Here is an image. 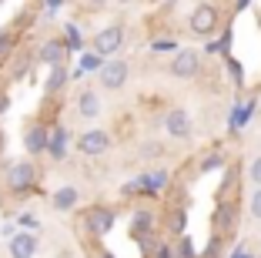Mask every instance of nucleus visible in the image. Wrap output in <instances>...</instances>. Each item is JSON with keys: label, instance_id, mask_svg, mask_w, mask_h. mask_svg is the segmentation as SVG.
I'll return each mask as SVG.
<instances>
[{"label": "nucleus", "instance_id": "f257e3e1", "mask_svg": "<svg viewBox=\"0 0 261 258\" xmlns=\"http://www.w3.org/2000/svg\"><path fill=\"white\" fill-rule=\"evenodd\" d=\"M37 178H40V171H37V165H34L31 158H17V161H10V165L4 168V184H7V191L14 198L31 195V191L37 188Z\"/></svg>", "mask_w": 261, "mask_h": 258}, {"label": "nucleus", "instance_id": "f03ea898", "mask_svg": "<svg viewBox=\"0 0 261 258\" xmlns=\"http://www.w3.org/2000/svg\"><path fill=\"white\" fill-rule=\"evenodd\" d=\"M171 184V171L168 168H151V171H144V175H138L134 181L124 184V195H144V198H154L161 195V191H168Z\"/></svg>", "mask_w": 261, "mask_h": 258}, {"label": "nucleus", "instance_id": "7ed1b4c3", "mask_svg": "<svg viewBox=\"0 0 261 258\" xmlns=\"http://www.w3.org/2000/svg\"><path fill=\"white\" fill-rule=\"evenodd\" d=\"M121 47H124V27L121 24H111V27H104V31L94 34V54H97L100 61L111 57V54H117Z\"/></svg>", "mask_w": 261, "mask_h": 258}, {"label": "nucleus", "instance_id": "20e7f679", "mask_svg": "<svg viewBox=\"0 0 261 258\" xmlns=\"http://www.w3.org/2000/svg\"><path fill=\"white\" fill-rule=\"evenodd\" d=\"M130 77V64L127 61H104V67L97 71V81L104 91H121Z\"/></svg>", "mask_w": 261, "mask_h": 258}, {"label": "nucleus", "instance_id": "39448f33", "mask_svg": "<svg viewBox=\"0 0 261 258\" xmlns=\"http://www.w3.org/2000/svg\"><path fill=\"white\" fill-rule=\"evenodd\" d=\"M218 24H221V17H218L215 7H207V4L194 7V14L188 17V27H191L194 37H211V34L218 31Z\"/></svg>", "mask_w": 261, "mask_h": 258}, {"label": "nucleus", "instance_id": "423d86ee", "mask_svg": "<svg viewBox=\"0 0 261 258\" xmlns=\"http://www.w3.org/2000/svg\"><path fill=\"white\" fill-rule=\"evenodd\" d=\"M168 71H171V77L191 81V77H198V74H201V54H198V51H191V47H185V51H177Z\"/></svg>", "mask_w": 261, "mask_h": 258}, {"label": "nucleus", "instance_id": "0eeeda50", "mask_svg": "<svg viewBox=\"0 0 261 258\" xmlns=\"http://www.w3.org/2000/svg\"><path fill=\"white\" fill-rule=\"evenodd\" d=\"M81 218H84L87 235H97V238L108 235L111 228H114V212H111V208H104V205H91L84 215H81Z\"/></svg>", "mask_w": 261, "mask_h": 258}, {"label": "nucleus", "instance_id": "6e6552de", "mask_svg": "<svg viewBox=\"0 0 261 258\" xmlns=\"http://www.w3.org/2000/svg\"><path fill=\"white\" fill-rule=\"evenodd\" d=\"M164 131H168L171 137H177V141H188V137L194 134L191 114H188L185 107H171V111L164 114Z\"/></svg>", "mask_w": 261, "mask_h": 258}, {"label": "nucleus", "instance_id": "1a4fd4ad", "mask_svg": "<svg viewBox=\"0 0 261 258\" xmlns=\"http://www.w3.org/2000/svg\"><path fill=\"white\" fill-rule=\"evenodd\" d=\"M111 148V134L100 128H91L84 131V134H77V151L84 154V158H97V154H104Z\"/></svg>", "mask_w": 261, "mask_h": 258}, {"label": "nucleus", "instance_id": "9d476101", "mask_svg": "<svg viewBox=\"0 0 261 258\" xmlns=\"http://www.w3.org/2000/svg\"><path fill=\"white\" fill-rule=\"evenodd\" d=\"M47 134H50V131H47L40 121H31L27 128H23V151L31 154V158L47 154Z\"/></svg>", "mask_w": 261, "mask_h": 258}, {"label": "nucleus", "instance_id": "9b49d317", "mask_svg": "<svg viewBox=\"0 0 261 258\" xmlns=\"http://www.w3.org/2000/svg\"><path fill=\"white\" fill-rule=\"evenodd\" d=\"M37 248H40V242H37L34 231H17V235L7 242L10 258H34V255H37Z\"/></svg>", "mask_w": 261, "mask_h": 258}, {"label": "nucleus", "instance_id": "f8f14e48", "mask_svg": "<svg viewBox=\"0 0 261 258\" xmlns=\"http://www.w3.org/2000/svg\"><path fill=\"white\" fill-rule=\"evenodd\" d=\"M37 61L44 64V67H57V64H64V61H67V44H64V40H57V37L44 40V44H40V51H37Z\"/></svg>", "mask_w": 261, "mask_h": 258}, {"label": "nucleus", "instance_id": "ddd939ff", "mask_svg": "<svg viewBox=\"0 0 261 258\" xmlns=\"http://www.w3.org/2000/svg\"><path fill=\"white\" fill-rule=\"evenodd\" d=\"M67 145H70V134L64 124H54V131L47 134V154H50V161H64L67 158Z\"/></svg>", "mask_w": 261, "mask_h": 258}, {"label": "nucleus", "instance_id": "4468645a", "mask_svg": "<svg viewBox=\"0 0 261 258\" xmlns=\"http://www.w3.org/2000/svg\"><path fill=\"white\" fill-rule=\"evenodd\" d=\"M77 201H81V191H77V184H64V188H57L54 195H50V208H54V212H61V215L74 212Z\"/></svg>", "mask_w": 261, "mask_h": 258}, {"label": "nucleus", "instance_id": "2eb2a0df", "mask_svg": "<svg viewBox=\"0 0 261 258\" xmlns=\"http://www.w3.org/2000/svg\"><path fill=\"white\" fill-rule=\"evenodd\" d=\"M77 114H81L84 121H94L100 114V94L97 91H81L77 94Z\"/></svg>", "mask_w": 261, "mask_h": 258}, {"label": "nucleus", "instance_id": "dca6fc26", "mask_svg": "<svg viewBox=\"0 0 261 258\" xmlns=\"http://www.w3.org/2000/svg\"><path fill=\"white\" fill-rule=\"evenodd\" d=\"M251 114H254V101H241V104H234L231 114H228V131H241Z\"/></svg>", "mask_w": 261, "mask_h": 258}, {"label": "nucleus", "instance_id": "f3484780", "mask_svg": "<svg viewBox=\"0 0 261 258\" xmlns=\"http://www.w3.org/2000/svg\"><path fill=\"white\" fill-rule=\"evenodd\" d=\"M234 218H238V208H234V201H221L215 212V228H218V235L221 231H228L231 225H234Z\"/></svg>", "mask_w": 261, "mask_h": 258}, {"label": "nucleus", "instance_id": "a211bd4d", "mask_svg": "<svg viewBox=\"0 0 261 258\" xmlns=\"http://www.w3.org/2000/svg\"><path fill=\"white\" fill-rule=\"evenodd\" d=\"M154 225H158V221H154V215L144 212V208H141V212H134V218H130V228H134V235H138L141 242H147V231H154Z\"/></svg>", "mask_w": 261, "mask_h": 258}, {"label": "nucleus", "instance_id": "6ab92c4d", "mask_svg": "<svg viewBox=\"0 0 261 258\" xmlns=\"http://www.w3.org/2000/svg\"><path fill=\"white\" fill-rule=\"evenodd\" d=\"M67 84V64H57V67H50V74H47V94H57Z\"/></svg>", "mask_w": 261, "mask_h": 258}, {"label": "nucleus", "instance_id": "aec40b11", "mask_svg": "<svg viewBox=\"0 0 261 258\" xmlns=\"http://www.w3.org/2000/svg\"><path fill=\"white\" fill-rule=\"evenodd\" d=\"M164 225H168V231L171 235H185V228H188V215H185V208H174V212L168 215V221H164Z\"/></svg>", "mask_w": 261, "mask_h": 258}, {"label": "nucleus", "instance_id": "412c9836", "mask_svg": "<svg viewBox=\"0 0 261 258\" xmlns=\"http://www.w3.org/2000/svg\"><path fill=\"white\" fill-rule=\"evenodd\" d=\"M171 251H174V258H201L198 251H194V245H191V238H188V235L177 238V245H174Z\"/></svg>", "mask_w": 261, "mask_h": 258}, {"label": "nucleus", "instance_id": "4be33fe9", "mask_svg": "<svg viewBox=\"0 0 261 258\" xmlns=\"http://www.w3.org/2000/svg\"><path fill=\"white\" fill-rule=\"evenodd\" d=\"M64 44H67V51H77V47L84 44V40H81V31H77L74 24H67V27H64Z\"/></svg>", "mask_w": 261, "mask_h": 258}, {"label": "nucleus", "instance_id": "5701e85b", "mask_svg": "<svg viewBox=\"0 0 261 258\" xmlns=\"http://www.w3.org/2000/svg\"><path fill=\"white\" fill-rule=\"evenodd\" d=\"M221 251H224V242H221V235H215L207 242V248L201 251V258H221Z\"/></svg>", "mask_w": 261, "mask_h": 258}, {"label": "nucleus", "instance_id": "b1692460", "mask_svg": "<svg viewBox=\"0 0 261 258\" xmlns=\"http://www.w3.org/2000/svg\"><path fill=\"white\" fill-rule=\"evenodd\" d=\"M248 181H251L254 188H261V154H254L251 165H248Z\"/></svg>", "mask_w": 261, "mask_h": 258}, {"label": "nucleus", "instance_id": "393cba45", "mask_svg": "<svg viewBox=\"0 0 261 258\" xmlns=\"http://www.w3.org/2000/svg\"><path fill=\"white\" fill-rule=\"evenodd\" d=\"M248 215H251L254 221H261V188H254L251 198H248Z\"/></svg>", "mask_w": 261, "mask_h": 258}, {"label": "nucleus", "instance_id": "a878e982", "mask_svg": "<svg viewBox=\"0 0 261 258\" xmlns=\"http://www.w3.org/2000/svg\"><path fill=\"white\" fill-rule=\"evenodd\" d=\"M104 67V61H100L97 54H84V57H81V71H100Z\"/></svg>", "mask_w": 261, "mask_h": 258}, {"label": "nucleus", "instance_id": "bb28decb", "mask_svg": "<svg viewBox=\"0 0 261 258\" xmlns=\"http://www.w3.org/2000/svg\"><path fill=\"white\" fill-rule=\"evenodd\" d=\"M221 151H215V154H207L204 161H201V171H215V168H221Z\"/></svg>", "mask_w": 261, "mask_h": 258}, {"label": "nucleus", "instance_id": "cd10ccee", "mask_svg": "<svg viewBox=\"0 0 261 258\" xmlns=\"http://www.w3.org/2000/svg\"><path fill=\"white\" fill-rule=\"evenodd\" d=\"M161 151H164V148L158 145V141H147V145L141 148V158H158V154H161Z\"/></svg>", "mask_w": 261, "mask_h": 258}, {"label": "nucleus", "instance_id": "c85d7f7f", "mask_svg": "<svg viewBox=\"0 0 261 258\" xmlns=\"http://www.w3.org/2000/svg\"><path fill=\"white\" fill-rule=\"evenodd\" d=\"M17 225H23V228H34V225H37V218H34V215H20V218H17Z\"/></svg>", "mask_w": 261, "mask_h": 258}, {"label": "nucleus", "instance_id": "c756f323", "mask_svg": "<svg viewBox=\"0 0 261 258\" xmlns=\"http://www.w3.org/2000/svg\"><path fill=\"white\" fill-rule=\"evenodd\" d=\"M154 51H174V40H154Z\"/></svg>", "mask_w": 261, "mask_h": 258}, {"label": "nucleus", "instance_id": "7c9ffc66", "mask_svg": "<svg viewBox=\"0 0 261 258\" xmlns=\"http://www.w3.org/2000/svg\"><path fill=\"white\" fill-rule=\"evenodd\" d=\"M228 67H231V77H234V81H241V64H238V61H231Z\"/></svg>", "mask_w": 261, "mask_h": 258}, {"label": "nucleus", "instance_id": "2f4dec72", "mask_svg": "<svg viewBox=\"0 0 261 258\" xmlns=\"http://www.w3.org/2000/svg\"><path fill=\"white\" fill-rule=\"evenodd\" d=\"M231 258H251V255H245V245H238V248L231 251Z\"/></svg>", "mask_w": 261, "mask_h": 258}, {"label": "nucleus", "instance_id": "473e14b6", "mask_svg": "<svg viewBox=\"0 0 261 258\" xmlns=\"http://www.w3.org/2000/svg\"><path fill=\"white\" fill-rule=\"evenodd\" d=\"M7 104H10V98H7V94H0V114L7 111Z\"/></svg>", "mask_w": 261, "mask_h": 258}, {"label": "nucleus", "instance_id": "72a5a7b5", "mask_svg": "<svg viewBox=\"0 0 261 258\" xmlns=\"http://www.w3.org/2000/svg\"><path fill=\"white\" fill-rule=\"evenodd\" d=\"M44 4H47V7H50V10H54V7H61L64 0H44Z\"/></svg>", "mask_w": 261, "mask_h": 258}, {"label": "nucleus", "instance_id": "f704fd0d", "mask_svg": "<svg viewBox=\"0 0 261 258\" xmlns=\"http://www.w3.org/2000/svg\"><path fill=\"white\" fill-rule=\"evenodd\" d=\"M97 258H114V255H111V251H100V255Z\"/></svg>", "mask_w": 261, "mask_h": 258}, {"label": "nucleus", "instance_id": "c9c22d12", "mask_svg": "<svg viewBox=\"0 0 261 258\" xmlns=\"http://www.w3.org/2000/svg\"><path fill=\"white\" fill-rule=\"evenodd\" d=\"M241 7H248V0H238V10H241Z\"/></svg>", "mask_w": 261, "mask_h": 258}, {"label": "nucleus", "instance_id": "e433bc0d", "mask_svg": "<svg viewBox=\"0 0 261 258\" xmlns=\"http://www.w3.org/2000/svg\"><path fill=\"white\" fill-rule=\"evenodd\" d=\"M87 4H108V0H87Z\"/></svg>", "mask_w": 261, "mask_h": 258}, {"label": "nucleus", "instance_id": "4c0bfd02", "mask_svg": "<svg viewBox=\"0 0 261 258\" xmlns=\"http://www.w3.org/2000/svg\"><path fill=\"white\" fill-rule=\"evenodd\" d=\"M258 248H261V242H258ZM258 258H261V255H258Z\"/></svg>", "mask_w": 261, "mask_h": 258}, {"label": "nucleus", "instance_id": "58836bf2", "mask_svg": "<svg viewBox=\"0 0 261 258\" xmlns=\"http://www.w3.org/2000/svg\"><path fill=\"white\" fill-rule=\"evenodd\" d=\"M0 4H4V0H0Z\"/></svg>", "mask_w": 261, "mask_h": 258}]
</instances>
